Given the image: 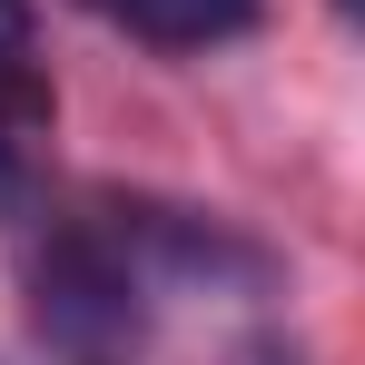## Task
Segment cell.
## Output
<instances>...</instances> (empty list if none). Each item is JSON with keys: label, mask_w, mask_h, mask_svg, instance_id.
Here are the masks:
<instances>
[{"label": "cell", "mask_w": 365, "mask_h": 365, "mask_svg": "<svg viewBox=\"0 0 365 365\" xmlns=\"http://www.w3.org/2000/svg\"><path fill=\"white\" fill-rule=\"evenodd\" d=\"M50 128V79L30 69V40H20V10L0 0V207H20L30 187V138Z\"/></svg>", "instance_id": "2"}, {"label": "cell", "mask_w": 365, "mask_h": 365, "mask_svg": "<svg viewBox=\"0 0 365 365\" xmlns=\"http://www.w3.org/2000/svg\"><path fill=\"white\" fill-rule=\"evenodd\" d=\"M40 326L60 346H128L138 336V277L109 237H60L40 257Z\"/></svg>", "instance_id": "1"}, {"label": "cell", "mask_w": 365, "mask_h": 365, "mask_svg": "<svg viewBox=\"0 0 365 365\" xmlns=\"http://www.w3.org/2000/svg\"><path fill=\"white\" fill-rule=\"evenodd\" d=\"M158 50H197V40H237L257 30V0H119Z\"/></svg>", "instance_id": "3"}, {"label": "cell", "mask_w": 365, "mask_h": 365, "mask_svg": "<svg viewBox=\"0 0 365 365\" xmlns=\"http://www.w3.org/2000/svg\"><path fill=\"white\" fill-rule=\"evenodd\" d=\"M109 10H119V0H109Z\"/></svg>", "instance_id": "4"}]
</instances>
